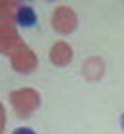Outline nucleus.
Returning <instances> with one entry per match:
<instances>
[{
	"label": "nucleus",
	"mask_w": 124,
	"mask_h": 134,
	"mask_svg": "<svg viewBox=\"0 0 124 134\" xmlns=\"http://www.w3.org/2000/svg\"><path fill=\"white\" fill-rule=\"evenodd\" d=\"M37 14L32 7L22 6L16 12V22L20 27L23 28H31L37 23Z\"/></svg>",
	"instance_id": "f257e3e1"
},
{
	"label": "nucleus",
	"mask_w": 124,
	"mask_h": 134,
	"mask_svg": "<svg viewBox=\"0 0 124 134\" xmlns=\"http://www.w3.org/2000/svg\"><path fill=\"white\" fill-rule=\"evenodd\" d=\"M12 134H37V133L28 127H20L17 129H15L12 132Z\"/></svg>",
	"instance_id": "f03ea898"
},
{
	"label": "nucleus",
	"mask_w": 124,
	"mask_h": 134,
	"mask_svg": "<svg viewBox=\"0 0 124 134\" xmlns=\"http://www.w3.org/2000/svg\"><path fill=\"white\" fill-rule=\"evenodd\" d=\"M121 123H122V128L124 129V113H123V116H122V120H121Z\"/></svg>",
	"instance_id": "7ed1b4c3"
}]
</instances>
